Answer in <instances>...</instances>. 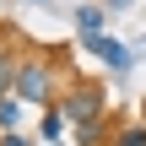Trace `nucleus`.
Returning <instances> with one entry per match:
<instances>
[{
	"mask_svg": "<svg viewBox=\"0 0 146 146\" xmlns=\"http://www.w3.org/2000/svg\"><path fill=\"white\" fill-rule=\"evenodd\" d=\"M114 146H146V125H125L114 135Z\"/></svg>",
	"mask_w": 146,
	"mask_h": 146,
	"instance_id": "6e6552de",
	"label": "nucleus"
},
{
	"mask_svg": "<svg viewBox=\"0 0 146 146\" xmlns=\"http://www.w3.org/2000/svg\"><path fill=\"white\" fill-rule=\"evenodd\" d=\"M81 43H87V49H98L108 70L130 76V65H135V49H130V43H119V38H103V33H98V38H81Z\"/></svg>",
	"mask_w": 146,
	"mask_h": 146,
	"instance_id": "7ed1b4c3",
	"label": "nucleus"
},
{
	"mask_svg": "<svg viewBox=\"0 0 146 146\" xmlns=\"http://www.w3.org/2000/svg\"><path fill=\"white\" fill-rule=\"evenodd\" d=\"M22 103H54V65L49 60H22V70H16V87H11Z\"/></svg>",
	"mask_w": 146,
	"mask_h": 146,
	"instance_id": "f257e3e1",
	"label": "nucleus"
},
{
	"mask_svg": "<svg viewBox=\"0 0 146 146\" xmlns=\"http://www.w3.org/2000/svg\"><path fill=\"white\" fill-rule=\"evenodd\" d=\"M38 135H43V141H60V135H65V114H43Z\"/></svg>",
	"mask_w": 146,
	"mask_h": 146,
	"instance_id": "0eeeda50",
	"label": "nucleus"
},
{
	"mask_svg": "<svg viewBox=\"0 0 146 146\" xmlns=\"http://www.w3.org/2000/svg\"><path fill=\"white\" fill-rule=\"evenodd\" d=\"M16 125H22V98L0 92V135H5V130H16Z\"/></svg>",
	"mask_w": 146,
	"mask_h": 146,
	"instance_id": "39448f33",
	"label": "nucleus"
},
{
	"mask_svg": "<svg viewBox=\"0 0 146 146\" xmlns=\"http://www.w3.org/2000/svg\"><path fill=\"white\" fill-rule=\"evenodd\" d=\"M103 22H108V5H81V11H76V33H81V38H98Z\"/></svg>",
	"mask_w": 146,
	"mask_h": 146,
	"instance_id": "20e7f679",
	"label": "nucleus"
},
{
	"mask_svg": "<svg viewBox=\"0 0 146 146\" xmlns=\"http://www.w3.org/2000/svg\"><path fill=\"white\" fill-rule=\"evenodd\" d=\"M16 70H22V60L11 54V43H0V92H11V87H16Z\"/></svg>",
	"mask_w": 146,
	"mask_h": 146,
	"instance_id": "423d86ee",
	"label": "nucleus"
},
{
	"mask_svg": "<svg viewBox=\"0 0 146 146\" xmlns=\"http://www.w3.org/2000/svg\"><path fill=\"white\" fill-rule=\"evenodd\" d=\"M60 114L70 130H87V125H103V92L98 87H70L60 98Z\"/></svg>",
	"mask_w": 146,
	"mask_h": 146,
	"instance_id": "f03ea898",
	"label": "nucleus"
},
{
	"mask_svg": "<svg viewBox=\"0 0 146 146\" xmlns=\"http://www.w3.org/2000/svg\"><path fill=\"white\" fill-rule=\"evenodd\" d=\"M0 146H33V141H22L16 130H5V135H0Z\"/></svg>",
	"mask_w": 146,
	"mask_h": 146,
	"instance_id": "1a4fd4ad",
	"label": "nucleus"
}]
</instances>
